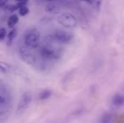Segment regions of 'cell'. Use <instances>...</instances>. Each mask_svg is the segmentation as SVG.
<instances>
[{
    "instance_id": "cell-1",
    "label": "cell",
    "mask_w": 124,
    "mask_h": 123,
    "mask_svg": "<svg viewBox=\"0 0 124 123\" xmlns=\"http://www.w3.org/2000/svg\"><path fill=\"white\" fill-rule=\"evenodd\" d=\"M48 39H49L48 37H46ZM54 40V38L53 35L51 36V42L50 40H48L47 42L48 43L45 45H43L40 48V56L43 58L48 61H56L61 58L62 56V52L55 45H54L52 43Z\"/></svg>"
},
{
    "instance_id": "cell-2",
    "label": "cell",
    "mask_w": 124,
    "mask_h": 123,
    "mask_svg": "<svg viewBox=\"0 0 124 123\" xmlns=\"http://www.w3.org/2000/svg\"><path fill=\"white\" fill-rule=\"evenodd\" d=\"M40 35L39 31L36 29H32L27 31L24 37V43L26 47L30 49L36 48L40 43Z\"/></svg>"
},
{
    "instance_id": "cell-3",
    "label": "cell",
    "mask_w": 124,
    "mask_h": 123,
    "mask_svg": "<svg viewBox=\"0 0 124 123\" xmlns=\"http://www.w3.org/2000/svg\"><path fill=\"white\" fill-rule=\"evenodd\" d=\"M58 22L63 27L68 29H74L77 26V20L76 17L69 12L62 13L58 17Z\"/></svg>"
},
{
    "instance_id": "cell-4",
    "label": "cell",
    "mask_w": 124,
    "mask_h": 123,
    "mask_svg": "<svg viewBox=\"0 0 124 123\" xmlns=\"http://www.w3.org/2000/svg\"><path fill=\"white\" fill-rule=\"evenodd\" d=\"M54 38L59 43L63 44H69L72 42L74 38V35L69 32L58 29L54 32L53 35Z\"/></svg>"
},
{
    "instance_id": "cell-5",
    "label": "cell",
    "mask_w": 124,
    "mask_h": 123,
    "mask_svg": "<svg viewBox=\"0 0 124 123\" xmlns=\"http://www.w3.org/2000/svg\"><path fill=\"white\" fill-rule=\"evenodd\" d=\"M31 100H32V95L31 92H25L21 96L20 101L18 103V106L16 110V113L17 115H21L23 114L26 109L28 107L29 104H31Z\"/></svg>"
},
{
    "instance_id": "cell-6",
    "label": "cell",
    "mask_w": 124,
    "mask_h": 123,
    "mask_svg": "<svg viewBox=\"0 0 124 123\" xmlns=\"http://www.w3.org/2000/svg\"><path fill=\"white\" fill-rule=\"evenodd\" d=\"M20 54L21 58L25 63L28 64H31V65L35 63V57L27 50L24 48H21L20 51Z\"/></svg>"
},
{
    "instance_id": "cell-7",
    "label": "cell",
    "mask_w": 124,
    "mask_h": 123,
    "mask_svg": "<svg viewBox=\"0 0 124 123\" xmlns=\"http://www.w3.org/2000/svg\"><path fill=\"white\" fill-rule=\"evenodd\" d=\"M46 11L51 14H59L61 12V8L58 4L51 2L46 5Z\"/></svg>"
},
{
    "instance_id": "cell-8",
    "label": "cell",
    "mask_w": 124,
    "mask_h": 123,
    "mask_svg": "<svg viewBox=\"0 0 124 123\" xmlns=\"http://www.w3.org/2000/svg\"><path fill=\"white\" fill-rule=\"evenodd\" d=\"M112 103L116 107H120L124 104V96L122 94H116L112 100Z\"/></svg>"
},
{
    "instance_id": "cell-9",
    "label": "cell",
    "mask_w": 124,
    "mask_h": 123,
    "mask_svg": "<svg viewBox=\"0 0 124 123\" xmlns=\"http://www.w3.org/2000/svg\"><path fill=\"white\" fill-rule=\"evenodd\" d=\"M19 22V17L17 14H12L11 15L8 20H7V26L9 28H12L17 24V22Z\"/></svg>"
},
{
    "instance_id": "cell-10",
    "label": "cell",
    "mask_w": 124,
    "mask_h": 123,
    "mask_svg": "<svg viewBox=\"0 0 124 123\" xmlns=\"http://www.w3.org/2000/svg\"><path fill=\"white\" fill-rule=\"evenodd\" d=\"M16 35H17V30L15 29V28L12 29V30H10V32H9L8 35H7V45L8 46H10V45H12V43L14 39L15 38Z\"/></svg>"
},
{
    "instance_id": "cell-11",
    "label": "cell",
    "mask_w": 124,
    "mask_h": 123,
    "mask_svg": "<svg viewBox=\"0 0 124 123\" xmlns=\"http://www.w3.org/2000/svg\"><path fill=\"white\" fill-rule=\"evenodd\" d=\"M51 96V91L48 89L43 90L39 94V99L40 100H45L49 98Z\"/></svg>"
},
{
    "instance_id": "cell-12",
    "label": "cell",
    "mask_w": 124,
    "mask_h": 123,
    "mask_svg": "<svg viewBox=\"0 0 124 123\" xmlns=\"http://www.w3.org/2000/svg\"><path fill=\"white\" fill-rule=\"evenodd\" d=\"M10 70V65L8 63L0 61V73H7Z\"/></svg>"
},
{
    "instance_id": "cell-13",
    "label": "cell",
    "mask_w": 124,
    "mask_h": 123,
    "mask_svg": "<svg viewBox=\"0 0 124 123\" xmlns=\"http://www.w3.org/2000/svg\"><path fill=\"white\" fill-rule=\"evenodd\" d=\"M29 12V9L27 6H25V7H23L19 9V14L21 15V16H25L26 14H28Z\"/></svg>"
},
{
    "instance_id": "cell-14",
    "label": "cell",
    "mask_w": 124,
    "mask_h": 123,
    "mask_svg": "<svg viewBox=\"0 0 124 123\" xmlns=\"http://www.w3.org/2000/svg\"><path fill=\"white\" fill-rule=\"evenodd\" d=\"M6 35H7V31L5 28H0V42L5 38Z\"/></svg>"
},
{
    "instance_id": "cell-15",
    "label": "cell",
    "mask_w": 124,
    "mask_h": 123,
    "mask_svg": "<svg viewBox=\"0 0 124 123\" xmlns=\"http://www.w3.org/2000/svg\"><path fill=\"white\" fill-rule=\"evenodd\" d=\"M7 8L9 10H10L11 12H15V11L19 9V7H17V4H11V5H9V7H7Z\"/></svg>"
},
{
    "instance_id": "cell-16",
    "label": "cell",
    "mask_w": 124,
    "mask_h": 123,
    "mask_svg": "<svg viewBox=\"0 0 124 123\" xmlns=\"http://www.w3.org/2000/svg\"><path fill=\"white\" fill-rule=\"evenodd\" d=\"M28 3V1L23 0V1H18V2L17 3V7H18L19 9H20V8H21V7H23L27 6Z\"/></svg>"
},
{
    "instance_id": "cell-17",
    "label": "cell",
    "mask_w": 124,
    "mask_h": 123,
    "mask_svg": "<svg viewBox=\"0 0 124 123\" xmlns=\"http://www.w3.org/2000/svg\"><path fill=\"white\" fill-rule=\"evenodd\" d=\"M7 1L0 0V7H7Z\"/></svg>"
},
{
    "instance_id": "cell-18",
    "label": "cell",
    "mask_w": 124,
    "mask_h": 123,
    "mask_svg": "<svg viewBox=\"0 0 124 123\" xmlns=\"http://www.w3.org/2000/svg\"><path fill=\"white\" fill-rule=\"evenodd\" d=\"M5 99L3 97V96H1V95H0V104H4V102H5Z\"/></svg>"
}]
</instances>
